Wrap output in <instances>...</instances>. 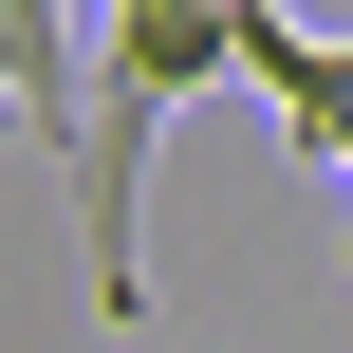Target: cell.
I'll use <instances>...</instances> for the list:
<instances>
[]
</instances>
